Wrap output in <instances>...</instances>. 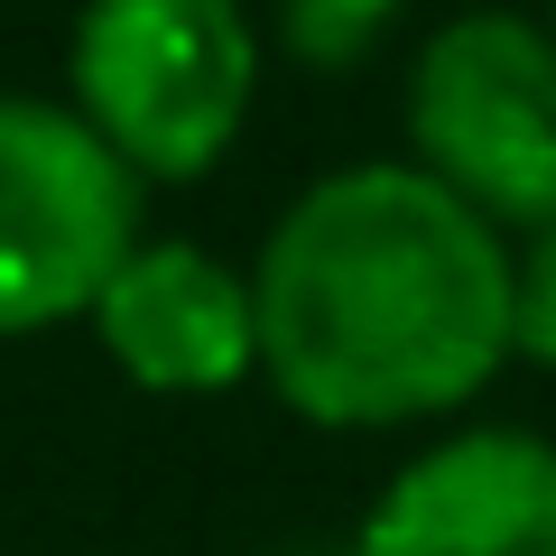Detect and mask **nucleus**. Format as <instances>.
I'll list each match as a JSON object with an SVG mask.
<instances>
[{
  "label": "nucleus",
  "mask_w": 556,
  "mask_h": 556,
  "mask_svg": "<svg viewBox=\"0 0 556 556\" xmlns=\"http://www.w3.org/2000/svg\"><path fill=\"white\" fill-rule=\"evenodd\" d=\"M260 380L306 427L380 437L455 417L519 353L510 251L417 159L316 177L251 260Z\"/></svg>",
  "instance_id": "nucleus-1"
},
{
  "label": "nucleus",
  "mask_w": 556,
  "mask_h": 556,
  "mask_svg": "<svg viewBox=\"0 0 556 556\" xmlns=\"http://www.w3.org/2000/svg\"><path fill=\"white\" fill-rule=\"evenodd\" d=\"M399 10H408V0H278L298 56H353V47H371V28H390Z\"/></svg>",
  "instance_id": "nucleus-7"
},
{
  "label": "nucleus",
  "mask_w": 556,
  "mask_h": 556,
  "mask_svg": "<svg viewBox=\"0 0 556 556\" xmlns=\"http://www.w3.org/2000/svg\"><path fill=\"white\" fill-rule=\"evenodd\" d=\"M84 325L102 334L121 380H139L159 399H214L260 371L251 269L195 251V241H139Z\"/></svg>",
  "instance_id": "nucleus-6"
},
{
  "label": "nucleus",
  "mask_w": 556,
  "mask_h": 556,
  "mask_svg": "<svg viewBox=\"0 0 556 556\" xmlns=\"http://www.w3.org/2000/svg\"><path fill=\"white\" fill-rule=\"evenodd\" d=\"M75 112L130 177H204L260 93V28L241 0H84Z\"/></svg>",
  "instance_id": "nucleus-2"
},
{
  "label": "nucleus",
  "mask_w": 556,
  "mask_h": 556,
  "mask_svg": "<svg viewBox=\"0 0 556 556\" xmlns=\"http://www.w3.org/2000/svg\"><path fill=\"white\" fill-rule=\"evenodd\" d=\"M353 556H556V437L455 427L362 510Z\"/></svg>",
  "instance_id": "nucleus-5"
},
{
  "label": "nucleus",
  "mask_w": 556,
  "mask_h": 556,
  "mask_svg": "<svg viewBox=\"0 0 556 556\" xmlns=\"http://www.w3.org/2000/svg\"><path fill=\"white\" fill-rule=\"evenodd\" d=\"M408 149L492 232L556 223V28L464 10L408 65Z\"/></svg>",
  "instance_id": "nucleus-3"
},
{
  "label": "nucleus",
  "mask_w": 556,
  "mask_h": 556,
  "mask_svg": "<svg viewBox=\"0 0 556 556\" xmlns=\"http://www.w3.org/2000/svg\"><path fill=\"white\" fill-rule=\"evenodd\" d=\"M510 325L519 353L556 371V223H538L529 251H510Z\"/></svg>",
  "instance_id": "nucleus-8"
},
{
  "label": "nucleus",
  "mask_w": 556,
  "mask_h": 556,
  "mask_svg": "<svg viewBox=\"0 0 556 556\" xmlns=\"http://www.w3.org/2000/svg\"><path fill=\"white\" fill-rule=\"evenodd\" d=\"M139 241V177L84 130V112L0 93V334L93 316Z\"/></svg>",
  "instance_id": "nucleus-4"
}]
</instances>
